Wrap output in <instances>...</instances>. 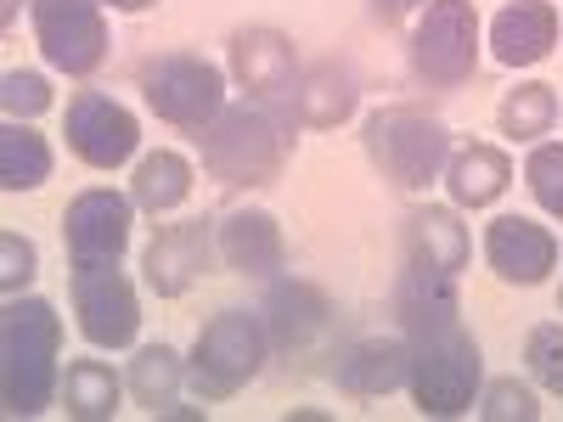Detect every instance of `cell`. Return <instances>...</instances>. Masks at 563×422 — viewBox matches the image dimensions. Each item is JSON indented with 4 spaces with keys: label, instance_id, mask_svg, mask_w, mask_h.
Masks as SVG:
<instances>
[{
    "label": "cell",
    "instance_id": "cell-22",
    "mask_svg": "<svg viewBox=\"0 0 563 422\" xmlns=\"http://www.w3.org/2000/svg\"><path fill=\"white\" fill-rule=\"evenodd\" d=\"M180 355L169 344H147L135 360H130V395L147 417H169L175 411V395H180Z\"/></svg>",
    "mask_w": 563,
    "mask_h": 422
},
{
    "label": "cell",
    "instance_id": "cell-25",
    "mask_svg": "<svg viewBox=\"0 0 563 422\" xmlns=\"http://www.w3.org/2000/svg\"><path fill=\"white\" fill-rule=\"evenodd\" d=\"M558 119V97H552V85L541 79H525L519 90H507V102H501V130L507 135H519V141H536L547 135Z\"/></svg>",
    "mask_w": 563,
    "mask_h": 422
},
{
    "label": "cell",
    "instance_id": "cell-9",
    "mask_svg": "<svg viewBox=\"0 0 563 422\" xmlns=\"http://www.w3.org/2000/svg\"><path fill=\"white\" fill-rule=\"evenodd\" d=\"M63 135L90 169H119L141 141L135 113L119 108L113 97H102V90H79V97L68 102V130Z\"/></svg>",
    "mask_w": 563,
    "mask_h": 422
},
{
    "label": "cell",
    "instance_id": "cell-26",
    "mask_svg": "<svg viewBox=\"0 0 563 422\" xmlns=\"http://www.w3.org/2000/svg\"><path fill=\"white\" fill-rule=\"evenodd\" d=\"M525 180H530L536 203H541L552 220H563V147H536V153L525 158Z\"/></svg>",
    "mask_w": 563,
    "mask_h": 422
},
{
    "label": "cell",
    "instance_id": "cell-3",
    "mask_svg": "<svg viewBox=\"0 0 563 422\" xmlns=\"http://www.w3.org/2000/svg\"><path fill=\"white\" fill-rule=\"evenodd\" d=\"M203 169L220 186H265L282 158H288V135L265 108H220V119L198 135Z\"/></svg>",
    "mask_w": 563,
    "mask_h": 422
},
{
    "label": "cell",
    "instance_id": "cell-32",
    "mask_svg": "<svg viewBox=\"0 0 563 422\" xmlns=\"http://www.w3.org/2000/svg\"><path fill=\"white\" fill-rule=\"evenodd\" d=\"M108 7H119V12H147L153 0H108Z\"/></svg>",
    "mask_w": 563,
    "mask_h": 422
},
{
    "label": "cell",
    "instance_id": "cell-7",
    "mask_svg": "<svg viewBox=\"0 0 563 422\" xmlns=\"http://www.w3.org/2000/svg\"><path fill=\"white\" fill-rule=\"evenodd\" d=\"M74 315H79V333L97 344V349H124V344H135L141 304H135V288L124 281L119 259L74 265Z\"/></svg>",
    "mask_w": 563,
    "mask_h": 422
},
{
    "label": "cell",
    "instance_id": "cell-30",
    "mask_svg": "<svg viewBox=\"0 0 563 422\" xmlns=\"http://www.w3.org/2000/svg\"><path fill=\"white\" fill-rule=\"evenodd\" d=\"M29 281H34V243L18 237V231H7V237H0V288L23 293Z\"/></svg>",
    "mask_w": 563,
    "mask_h": 422
},
{
    "label": "cell",
    "instance_id": "cell-19",
    "mask_svg": "<svg viewBox=\"0 0 563 422\" xmlns=\"http://www.w3.org/2000/svg\"><path fill=\"white\" fill-rule=\"evenodd\" d=\"M355 113V85L350 74H339L333 63H316L299 85H294V119L310 130H333Z\"/></svg>",
    "mask_w": 563,
    "mask_h": 422
},
{
    "label": "cell",
    "instance_id": "cell-12",
    "mask_svg": "<svg viewBox=\"0 0 563 422\" xmlns=\"http://www.w3.org/2000/svg\"><path fill=\"white\" fill-rule=\"evenodd\" d=\"M485 259L501 281L536 288V281H547V270L558 265V237L525 214H496L485 225Z\"/></svg>",
    "mask_w": 563,
    "mask_h": 422
},
{
    "label": "cell",
    "instance_id": "cell-33",
    "mask_svg": "<svg viewBox=\"0 0 563 422\" xmlns=\"http://www.w3.org/2000/svg\"><path fill=\"white\" fill-rule=\"evenodd\" d=\"M558 310H563V293H558Z\"/></svg>",
    "mask_w": 563,
    "mask_h": 422
},
{
    "label": "cell",
    "instance_id": "cell-1",
    "mask_svg": "<svg viewBox=\"0 0 563 422\" xmlns=\"http://www.w3.org/2000/svg\"><path fill=\"white\" fill-rule=\"evenodd\" d=\"M63 315L45 299H18L0 310V400L7 417H40L57 395Z\"/></svg>",
    "mask_w": 563,
    "mask_h": 422
},
{
    "label": "cell",
    "instance_id": "cell-4",
    "mask_svg": "<svg viewBox=\"0 0 563 422\" xmlns=\"http://www.w3.org/2000/svg\"><path fill=\"white\" fill-rule=\"evenodd\" d=\"M265 321L260 315H249V310H220L203 333H198V344H192V384H198V395L203 400H231L238 395L254 371H260V360H265Z\"/></svg>",
    "mask_w": 563,
    "mask_h": 422
},
{
    "label": "cell",
    "instance_id": "cell-2",
    "mask_svg": "<svg viewBox=\"0 0 563 422\" xmlns=\"http://www.w3.org/2000/svg\"><path fill=\"white\" fill-rule=\"evenodd\" d=\"M366 153L400 192H422L451 164V135L434 113L422 108H378L366 119Z\"/></svg>",
    "mask_w": 563,
    "mask_h": 422
},
{
    "label": "cell",
    "instance_id": "cell-23",
    "mask_svg": "<svg viewBox=\"0 0 563 422\" xmlns=\"http://www.w3.org/2000/svg\"><path fill=\"white\" fill-rule=\"evenodd\" d=\"M45 180H52V147H45V135L12 119L0 130V186L7 192H34Z\"/></svg>",
    "mask_w": 563,
    "mask_h": 422
},
{
    "label": "cell",
    "instance_id": "cell-29",
    "mask_svg": "<svg viewBox=\"0 0 563 422\" xmlns=\"http://www.w3.org/2000/svg\"><path fill=\"white\" fill-rule=\"evenodd\" d=\"M525 360H530V371H536L547 389H563V326L558 321L536 326L530 344H525Z\"/></svg>",
    "mask_w": 563,
    "mask_h": 422
},
{
    "label": "cell",
    "instance_id": "cell-16",
    "mask_svg": "<svg viewBox=\"0 0 563 422\" xmlns=\"http://www.w3.org/2000/svg\"><path fill=\"white\" fill-rule=\"evenodd\" d=\"M333 378L355 400H378L411 378V344L406 338H361L333 360Z\"/></svg>",
    "mask_w": 563,
    "mask_h": 422
},
{
    "label": "cell",
    "instance_id": "cell-27",
    "mask_svg": "<svg viewBox=\"0 0 563 422\" xmlns=\"http://www.w3.org/2000/svg\"><path fill=\"white\" fill-rule=\"evenodd\" d=\"M485 422H536L541 417V406H536V395L519 384V378H496L490 389H485Z\"/></svg>",
    "mask_w": 563,
    "mask_h": 422
},
{
    "label": "cell",
    "instance_id": "cell-34",
    "mask_svg": "<svg viewBox=\"0 0 563 422\" xmlns=\"http://www.w3.org/2000/svg\"><path fill=\"white\" fill-rule=\"evenodd\" d=\"M558 395H563V389H558Z\"/></svg>",
    "mask_w": 563,
    "mask_h": 422
},
{
    "label": "cell",
    "instance_id": "cell-14",
    "mask_svg": "<svg viewBox=\"0 0 563 422\" xmlns=\"http://www.w3.org/2000/svg\"><path fill=\"white\" fill-rule=\"evenodd\" d=\"M327 321H333V304L310 281H276L265 299V333L282 355H305L327 333Z\"/></svg>",
    "mask_w": 563,
    "mask_h": 422
},
{
    "label": "cell",
    "instance_id": "cell-13",
    "mask_svg": "<svg viewBox=\"0 0 563 422\" xmlns=\"http://www.w3.org/2000/svg\"><path fill=\"white\" fill-rule=\"evenodd\" d=\"M231 74L260 102H282V97L294 102V85H299L294 79V45L276 29H243L231 40Z\"/></svg>",
    "mask_w": 563,
    "mask_h": 422
},
{
    "label": "cell",
    "instance_id": "cell-24",
    "mask_svg": "<svg viewBox=\"0 0 563 422\" xmlns=\"http://www.w3.org/2000/svg\"><path fill=\"white\" fill-rule=\"evenodd\" d=\"M63 406H68V417H79V422L113 417V411H119V378H113V366H102V360H74L68 378H63Z\"/></svg>",
    "mask_w": 563,
    "mask_h": 422
},
{
    "label": "cell",
    "instance_id": "cell-28",
    "mask_svg": "<svg viewBox=\"0 0 563 422\" xmlns=\"http://www.w3.org/2000/svg\"><path fill=\"white\" fill-rule=\"evenodd\" d=\"M0 102H7L12 119H34V113L52 108V85H45L40 74H29V68H12L7 79H0Z\"/></svg>",
    "mask_w": 563,
    "mask_h": 422
},
{
    "label": "cell",
    "instance_id": "cell-21",
    "mask_svg": "<svg viewBox=\"0 0 563 422\" xmlns=\"http://www.w3.org/2000/svg\"><path fill=\"white\" fill-rule=\"evenodd\" d=\"M411 259L456 276L467 265V225L456 220V209H417L411 214Z\"/></svg>",
    "mask_w": 563,
    "mask_h": 422
},
{
    "label": "cell",
    "instance_id": "cell-31",
    "mask_svg": "<svg viewBox=\"0 0 563 422\" xmlns=\"http://www.w3.org/2000/svg\"><path fill=\"white\" fill-rule=\"evenodd\" d=\"M411 7H422V0H372V12H378L384 23H400Z\"/></svg>",
    "mask_w": 563,
    "mask_h": 422
},
{
    "label": "cell",
    "instance_id": "cell-20",
    "mask_svg": "<svg viewBox=\"0 0 563 422\" xmlns=\"http://www.w3.org/2000/svg\"><path fill=\"white\" fill-rule=\"evenodd\" d=\"M130 198L135 209H147V214H169L180 209L186 198H192V164H186L180 153L158 147L135 164V180H130Z\"/></svg>",
    "mask_w": 563,
    "mask_h": 422
},
{
    "label": "cell",
    "instance_id": "cell-8",
    "mask_svg": "<svg viewBox=\"0 0 563 422\" xmlns=\"http://www.w3.org/2000/svg\"><path fill=\"white\" fill-rule=\"evenodd\" d=\"M34 34L40 52L57 74H97L108 57V23L97 0H34Z\"/></svg>",
    "mask_w": 563,
    "mask_h": 422
},
{
    "label": "cell",
    "instance_id": "cell-15",
    "mask_svg": "<svg viewBox=\"0 0 563 422\" xmlns=\"http://www.w3.org/2000/svg\"><path fill=\"white\" fill-rule=\"evenodd\" d=\"M558 45V12L547 0H507L490 23V52L501 68H530L547 63Z\"/></svg>",
    "mask_w": 563,
    "mask_h": 422
},
{
    "label": "cell",
    "instance_id": "cell-11",
    "mask_svg": "<svg viewBox=\"0 0 563 422\" xmlns=\"http://www.w3.org/2000/svg\"><path fill=\"white\" fill-rule=\"evenodd\" d=\"M220 248V231L209 220H180V225H164L158 237L147 243V288L158 299H180L192 281L209 270Z\"/></svg>",
    "mask_w": 563,
    "mask_h": 422
},
{
    "label": "cell",
    "instance_id": "cell-18",
    "mask_svg": "<svg viewBox=\"0 0 563 422\" xmlns=\"http://www.w3.org/2000/svg\"><path fill=\"white\" fill-rule=\"evenodd\" d=\"M512 180V158L501 147H490V141H474V147L451 153L445 164V186H451V203L456 209H485L507 192Z\"/></svg>",
    "mask_w": 563,
    "mask_h": 422
},
{
    "label": "cell",
    "instance_id": "cell-10",
    "mask_svg": "<svg viewBox=\"0 0 563 422\" xmlns=\"http://www.w3.org/2000/svg\"><path fill=\"white\" fill-rule=\"evenodd\" d=\"M130 209L135 198H119L108 186H90L79 192L63 214V243L74 265H97V259H119L130 243Z\"/></svg>",
    "mask_w": 563,
    "mask_h": 422
},
{
    "label": "cell",
    "instance_id": "cell-6",
    "mask_svg": "<svg viewBox=\"0 0 563 422\" xmlns=\"http://www.w3.org/2000/svg\"><path fill=\"white\" fill-rule=\"evenodd\" d=\"M141 97L175 130H209L220 119V102H225V79L203 57L169 52V57L141 63Z\"/></svg>",
    "mask_w": 563,
    "mask_h": 422
},
{
    "label": "cell",
    "instance_id": "cell-17",
    "mask_svg": "<svg viewBox=\"0 0 563 422\" xmlns=\"http://www.w3.org/2000/svg\"><path fill=\"white\" fill-rule=\"evenodd\" d=\"M220 259L238 276H276L282 270V225L265 209H231L220 220Z\"/></svg>",
    "mask_w": 563,
    "mask_h": 422
},
{
    "label": "cell",
    "instance_id": "cell-5",
    "mask_svg": "<svg viewBox=\"0 0 563 422\" xmlns=\"http://www.w3.org/2000/svg\"><path fill=\"white\" fill-rule=\"evenodd\" d=\"M411 68L434 90H456L479 68V12L474 0H429L411 34Z\"/></svg>",
    "mask_w": 563,
    "mask_h": 422
}]
</instances>
